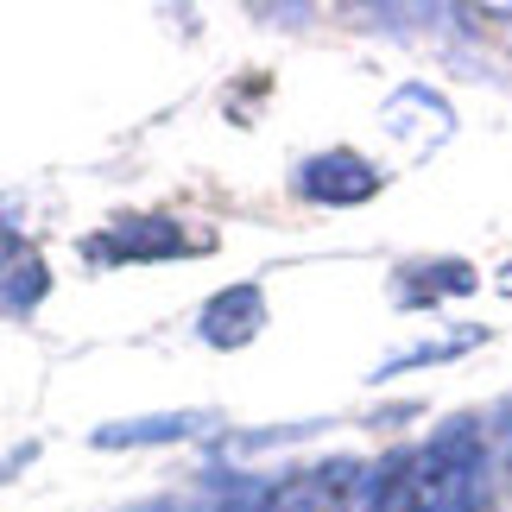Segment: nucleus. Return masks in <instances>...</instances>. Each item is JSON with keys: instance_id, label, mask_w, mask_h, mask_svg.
I'll use <instances>...</instances> for the list:
<instances>
[{"instance_id": "39448f33", "label": "nucleus", "mask_w": 512, "mask_h": 512, "mask_svg": "<svg viewBox=\"0 0 512 512\" xmlns=\"http://www.w3.org/2000/svg\"><path fill=\"white\" fill-rule=\"evenodd\" d=\"M209 411H165V418H127V424H102L95 430V449H133V443H177L209 430Z\"/></svg>"}, {"instance_id": "f03ea898", "label": "nucleus", "mask_w": 512, "mask_h": 512, "mask_svg": "<svg viewBox=\"0 0 512 512\" xmlns=\"http://www.w3.org/2000/svg\"><path fill=\"white\" fill-rule=\"evenodd\" d=\"M298 190L310 203H367L373 190H380V171H373L361 152H317V159L298 165Z\"/></svg>"}, {"instance_id": "7ed1b4c3", "label": "nucleus", "mask_w": 512, "mask_h": 512, "mask_svg": "<svg viewBox=\"0 0 512 512\" xmlns=\"http://www.w3.org/2000/svg\"><path fill=\"white\" fill-rule=\"evenodd\" d=\"M89 253L95 260H177V253H190V241L171 215H133V222H114Z\"/></svg>"}, {"instance_id": "1a4fd4ad", "label": "nucleus", "mask_w": 512, "mask_h": 512, "mask_svg": "<svg viewBox=\"0 0 512 512\" xmlns=\"http://www.w3.org/2000/svg\"><path fill=\"white\" fill-rule=\"evenodd\" d=\"M500 437H506V449H512V405L500 411Z\"/></svg>"}, {"instance_id": "0eeeda50", "label": "nucleus", "mask_w": 512, "mask_h": 512, "mask_svg": "<svg viewBox=\"0 0 512 512\" xmlns=\"http://www.w3.org/2000/svg\"><path fill=\"white\" fill-rule=\"evenodd\" d=\"M51 291V272L45 260H19L13 272H0V310H13V317H26V310Z\"/></svg>"}, {"instance_id": "f257e3e1", "label": "nucleus", "mask_w": 512, "mask_h": 512, "mask_svg": "<svg viewBox=\"0 0 512 512\" xmlns=\"http://www.w3.org/2000/svg\"><path fill=\"white\" fill-rule=\"evenodd\" d=\"M487 500V437L468 424L405 456V512H468Z\"/></svg>"}, {"instance_id": "423d86ee", "label": "nucleus", "mask_w": 512, "mask_h": 512, "mask_svg": "<svg viewBox=\"0 0 512 512\" xmlns=\"http://www.w3.org/2000/svg\"><path fill=\"white\" fill-rule=\"evenodd\" d=\"M418 279L424 291L418 298H405V304H430V298H468V291L481 285V272L468 266V260H443V266H418V272H405V285Z\"/></svg>"}, {"instance_id": "6e6552de", "label": "nucleus", "mask_w": 512, "mask_h": 512, "mask_svg": "<svg viewBox=\"0 0 512 512\" xmlns=\"http://www.w3.org/2000/svg\"><path fill=\"white\" fill-rule=\"evenodd\" d=\"M487 336V329H456V342H430V348H411V354H392L380 373H405V367H424V361H449V354H468Z\"/></svg>"}, {"instance_id": "20e7f679", "label": "nucleus", "mask_w": 512, "mask_h": 512, "mask_svg": "<svg viewBox=\"0 0 512 512\" xmlns=\"http://www.w3.org/2000/svg\"><path fill=\"white\" fill-rule=\"evenodd\" d=\"M203 342L209 348H241V342H253L266 329V298H260V285H234V291H222V298H209L203 304Z\"/></svg>"}]
</instances>
